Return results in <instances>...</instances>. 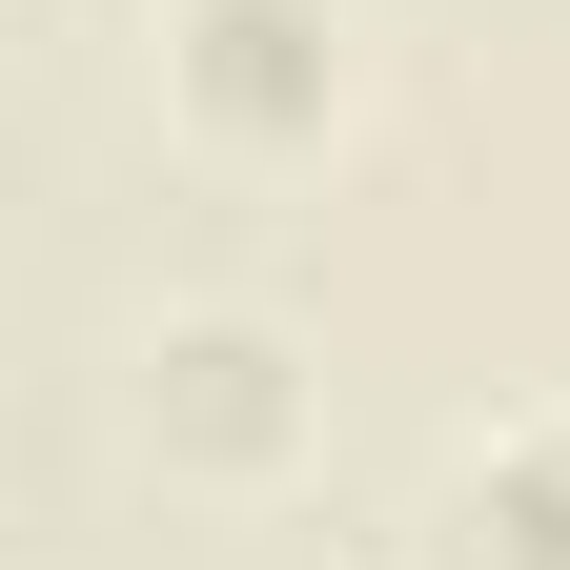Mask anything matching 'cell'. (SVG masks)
<instances>
[{"label": "cell", "mask_w": 570, "mask_h": 570, "mask_svg": "<svg viewBox=\"0 0 570 570\" xmlns=\"http://www.w3.org/2000/svg\"><path fill=\"white\" fill-rule=\"evenodd\" d=\"M142 82L204 164H326L367 102V0H142Z\"/></svg>", "instance_id": "7a4b0ae2"}, {"label": "cell", "mask_w": 570, "mask_h": 570, "mask_svg": "<svg viewBox=\"0 0 570 570\" xmlns=\"http://www.w3.org/2000/svg\"><path fill=\"white\" fill-rule=\"evenodd\" d=\"M407 570H570V387L449 428V469L407 510Z\"/></svg>", "instance_id": "3957f363"}, {"label": "cell", "mask_w": 570, "mask_h": 570, "mask_svg": "<svg viewBox=\"0 0 570 570\" xmlns=\"http://www.w3.org/2000/svg\"><path fill=\"white\" fill-rule=\"evenodd\" d=\"M122 428H142V469L164 489H306L326 469V346L285 326V306H164L122 346Z\"/></svg>", "instance_id": "6da1fadb"}]
</instances>
